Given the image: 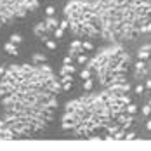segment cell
<instances>
[{"label":"cell","mask_w":151,"mask_h":151,"mask_svg":"<svg viewBox=\"0 0 151 151\" xmlns=\"http://www.w3.org/2000/svg\"><path fill=\"white\" fill-rule=\"evenodd\" d=\"M59 82L49 66H11L0 82V99L14 134L44 129L52 116Z\"/></svg>","instance_id":"1"},{"label":"cell","mask_w":151,"mask_h":151,"mask_svg":"<svg viewBox=\"0 0 151 151\" xmlns=\"http://www.w3.org/2000/svg\"><path fill=\"white\" fill-rule=\"evenodd\" d=\"M99 19L101 35L118 42L137 35L151 21V0H91Z\"/></svg>","instance_id":"2"},{"label":"cell","mask_w":151,"mask_h":151,"mask_svg":"<svg viewBox=\"0 0 151 151\" xmlns=\"http://www.w3.org/2000/svg\"><path fill=\"white\" fill-rule=\"evenodd\" d=\"M129 56L122 47L106 49L97 54L91 63V68L97 71L103 85H116L123 83V73L127 71Z\"/></svg>","instance_id":"3"},{"label":"cell","mask_w":151,"mask_h":151,"mask_svg":"<svg viewBox=\"0 0 151 151\" xmlns=\"http://www.w3.org/2000/svg\"><path fill=\"white\" fill-rule=\"evenodd\" d=\"M64 16L68 28L78 37L101 35L99 19L96 9L89 0H71L64 5Z\"/></svg>","instance_id":"4"},{"label":"cell","mask_w":151,"mask_h":151,"mask_svg":"<svg viewBox=\"0 0 151 151\" xmlns=\"http://www.w3.org/2000/svg\"><path fill=\"white\" fill-rule=\"evenodd\" d=\"M38 0H0V26L33 12Z\"/></svg>","instance_id":"5"},{"label":"cell","mask_w":151,"mask_h":151,"mask_svg":"<svg viewBox=\"0 0 151 151\" xmlns=\"http://www.w3.org/2000/svg\"><path fill=\"white\" fill-rule=\"evenodd\" d=\"M58 26H59V23L54 17H47L45 21H42V23H38L35 26V33H37V37H42V35H45L47 31H56Z\"/></svg>","instance_id":"6"},{"label":"cell","mask_w":151,"mask_h":151,"mask_svg":"<svg viewBox=\"0 0 151 151\" xmlns=\"http://www.w3.org/2000/svg\"><path fill=\"white\" fill-rule=\"evenodd\" d=\"M0 139H14V132L9 129L7 123L0 120Z\"/></svg>","instance_id":"7"},{"label":"cell","mask_w":151,"mask_h":151,"mask_svg":"<svg viewBox=\"0 0 151 151\" xmlns=\"http://www.w3.org/2000/svg\"><path fill=\"white\" fill-rule=\"evenodd\" d=\"M82 49H83V44H82L80 40H76L75 44L70 47V56H75V54H83V52H82Z\"/></svg>","instance_id":"8"},{"label":"cell","mask_w":151,"mask_h":151,"mask_svg":"<svg viewBox=\"0 0 151 151\" xmlns=\"http://www.w3.org/2000/svg\"><path fill=\"white\" fill-rule=\"evenodd\" d=\"M71 85H73V78H71V75H64L63 76V89L64 91H68V89H71Z\"/></svg>","instance_id":"9"},{"label":"cell","mask_w":151,"mask_h":151,"mask_svg":"<svg viewBox=\"0 0 151 151\" xmlns=\"http://www.w3.org/2000/svg\"><path fill=\"white\" fill-rule=\"evenodd\" d=\"M150 49L151 45H144L141 50H139V59L141 61H144V59H148V56H150Z\"/></svg>","instance_id":"10"},{"label":"cell","mask_w":151,"mask_h":151,"mask_svg":"<svg viewBox=\"0 0 151 151\" xmlns=\"http://www.w3.org/2000/svg\"><path fill=\"white\" fill-rule=\"evenodd\" d=\"M4 49H5V52H7V54H11V56H17V47H16L14 44H11V42H9V44H5Z\"/></svg>","instance_id":"11"},{"label":"cell","mask_w":151,"mask_h":151,"mask_svg":"<svg viewBox=\"0 0 151 151\" xmlns=\"http://www.w3.org/2000/svg\"><path fill=\"white\" fill-rule=\"evenodd\" d=\"M137 70V75H142V73H144V63H142V61H139V63H137V66H136Z\"/></svg>","instance_id":"12"},{"label":"cell","mask_w":151,"mask_h":151,"mask_svg":"<svg viewBox=\"0 0 151 151\" xmlns=\"http://www.w3.org/2000/svg\"><path fill=\"white\" fill-rule=\"evenodd\" d=\"M9 42H11V44H14V45H17V44H21V37H19V35H12Z\"/></svg>","instance_id":"13"},{"label":"cell","mask_w":151,"mask_h":151,"mask_svg":"<svg viewBox=\"0 0 151 151\" xmlns=\"http://www.w3.org/2000/svg\"><path fill=\"white\" fill-rule=\"evenodd\" d=\"M33 61H35V63H44L45 58H44V56H40V54H35V56H33Z\"/></svg>","instance_id":"14"},{"label":"cell","mask_w":151,"mask_h":151,"mask_svg":"<svg viewBox=\"0 0 151 151\" xmlns=\"http://www.w3.org/2000/svg\"><path fill=\"white\" fill-rule=\"evenodd\" d=\"M83 89H85V91H91V89H92V80H91V78H89V80H85Z\"/></svg>","instance_id":"15"},{"label":"cell","mask_w":151,"mask_h":151,"mask_svg":"<svg viewBox=\"0 0 151 151\" xmlns=\"http://www.w3.org/2000/svg\"><path fill=\"white\" fill-rule=\"evenodd\" d=\"M82 78H83V80H89V78H91V71H89V70H83V71H82Z\"/></svg>","instance_id":"16"},{"label":"cell","mask_w":151,"mask_h":151,"mask_svg":"<svg viewBox=\"0 0 151 151\" xmlns=\"http://www.w3.org/2000/svg\"><path fill=\"white\" fill-rule=\"evenodd\" d=\"M142 113H144V115H150V113H151V106L150 104L144 106V108H142Z\"/></svg>","instance_id":"17"},{"label":"cell","mask_w":151,"mask_h":151,"mask_svg":"<svg viewBox=\"0 0 151 151\" xmlns=\"http://www.w3.org/2000/svg\"><path fill=\"white\" fill-rule=\"evenodd\" d=\"M82 44H83V49H87V50H91L92 47H94V45L91 44V42H82Z\"/></svg>","instance_id":"18"},{"label":"cell","mask_w":151,"mask_h":151,"mask_svg":"<svg viewBox=\"0 0 151 151\" xmlns=\"http://www.w3.org/2000/svg\"><path fill=\"white\" fill-rule=\"evenodd\" d=\"M47 16H49V17L54 16V7H47Z\"/></svg>","instance_id":"19"},{"label":"cell","mask_w":151,"mask_h":151,"mask_svg":"<svg viewBox=\"0 0 151 151\" xmlns=\"http://www.w3.org/2000/svg\"><path fill=\"white\" fill-rule=\"evenodd\" d=\"M47 47H49V49H56V42H52V40H47Z\"/></svg>","instance_id":"20"},{"label":"cell","mask_w":151,"mask_h":151,"mask_svg":"<svg viewBox=\"0 0 151 151\" xmlns=\"http://www.w3.org/2000/svg\"><path fill=\"white\" fill-rule=\"evenodd\" d=\"M85 61H87L85 54H80V56H78V63H85Z\"/></svg>","instance_id":"21"},{"label":"cell","mask_w":151,"mask_h":151,"mask_svg":"<svg viewBox=\"0 0 151 151\" xmlns=\"http://www.w3.org/2000/svg\"><path fill=\"white\" fill-rule=\"evenodd\" d=\"M63 31H64V30H61L59 26H58V30H56V37H58V38H59V37H63Z\"/></svg>","instance_id":"22"},{"label":"cell","mask_w":151,"mask_h":151,"mask_svg":"<svg viewBox=\"0 0 151 151\" xmlns=\"http://www.w3.org/2000/svg\"><path fill=\"white\" fill-rule=\"evenodd\" d=\"M0 75H4V68H0Z\"/></svg>","instance_id":"23"}]
</instances>
